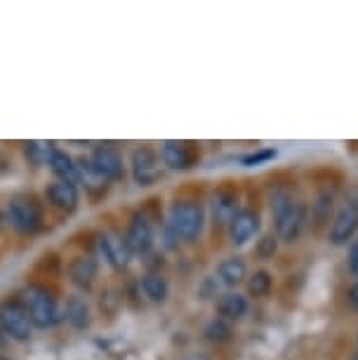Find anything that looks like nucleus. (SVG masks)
Returning <instances> with one entry per match:
<instances>
[{
    "label": "nucleus",
    "instance_id": "f257e3e1",
    "mask_svg": "<svg viewBox=\"0 0 358 360\" xmlns=\"http://www.w3.org/2000/svg\"><path fill=\"white\" fill-rule=\"evenodd\" d=\"M271 217H274V233L281 243L293 245L302 238L309 226V210L307 205L295 198L288 188H279L271 195Z\"/></svg>",
    "mask_w": 358,
    "mask_h": 360
},
{
    "label": "nucleus",
    "instance_id": "f03ea898",
    "mask_svg": "<svg viewBox=\"0 0 358 360\" xmlns=\"http://www.w3.org/2000/svg\"><path fill=\"white\" fill-rule=\"evenodd\" d=\"M205 221H207V212H205V207H203V202L193 198H181V200H174L170 210H167L165 226L177 236V240L193 243L203 236Z\"/></svg>",
    "mask_w": 358,
    "mask_h": 360
},
{
    "label": "nucleus",
    "instance_id": "7ed1b4c3",
    "mask_svg": "<svg viewBox=\"0 0 358 360\" xmlns=\"http://www.w3.org/2000/svg\"><path fill=\"white\" fill-rule=\"evenodd\" d=\"M358 236V186H351L337 200L335 214L328 224V243L335 248L349 245Z\"/></svg>",
    "mask_w": 358,
    "mask_h": 360
},
{
    "label": "nucleus",
    "instance_id": "20e7f679",
    "mask_svg": "<svg viewBox=\"0 0 358 360\" xmlns=\"http://www.w3.org/2000/svg\"><path fill=\"white\" fill-rule=\"evenodd\" d=\"M22 297H24L22 304H24V309L29 311L33 328L50 330L62 321V311H59L55 295L47 288H43V285H29Z\"/></svg>",
    "mask_w": 358,
    "mask_h": 360
},
{
    "label": "nucleus",
    "instance_id": "39448f33",
    "mask_svg": "<svg viewBox=\"0 0 358 360\" xmlns=\"http://www.w3.org/2000/svg\"><path fill=\"white\" fill-rule=\"evenodd\" d=\"M8 219L12 224V229L19 231V233H24V236L38 233L45 221L43 202L31 193L12 195L8 202Z\"/></svg>",
    "mask_w": 358,
    "mask_h": 360
},
{
    "label": "nucleus",
    "instance_id": "423d86ee",
    "mask_svg": "<svg viewBox=\"0 0 358 360\" xmlns=\"http://www.w3.org/2000/svg\"><path fill=\"white\" fill-rule=\"evenodd\" d=\"M0 330L8 339L15 342H26L33 332V323L29 318V311L19 299H5L0 304Z\"/></svg>",
    "mask_w": 358,
    "mask_h": 360
},
{
    "label": "nucleus",
    "instance_id": "0eeeda50",
    "mask_svg": "<svg viewBox=\"0 0 358 360\" xmlns=\"http://www.w3.org/2000/svg\"><path fill=\"white\" fill-rule=\"evenodd\" d=\"M160 155L156 148L151 146H137L132 148L130 153V172H132V179L137 181L139 186H151L156 184L160 179Z\"/></svg>",
    "mask_w": 358,
    "mask_h": 360
},
{
    "label": "nucleus",
    "instance_id": "6e6552de",
    "mask_svg": "<svg viewBox=\"0 0 358 360\" xmlns=\"http://www.w3.org/2000/svg\"><path fill=\"white\" fill-rule=\"evenodd\" d=\"M125 243L132 255H148L153 250V243H156V226H153V219L146 210L132 214V219L127 224V231H125Z\"/></svg>",
    "mask_w": 358,
    "mask_h": 360
},
{
    "label": "nucleus",
    "instance_id": "1a4fd4ad",
    "mask_svg": "<svg viewBox=\"0 0 358 360\" xmlns=\"http://www.w3.org/2000/svg\"><path fill=\"white\" fill-rule=\"evenodd\" d=\"M262 231V217L257 210L243 207L238 214L234 217V221L229 224V240L234 248L248 245L252 238H257Z\"/></svg>",
    "mask_w": 358,
    "mask_h": 360
},
{
    "label": "nucleus",
    "instance_id": "9d476101",
    "mask_svg": "<svg viewBox=\"0 0 358 360\" xmlns=\"http://www.w3.org/2000/svg\"><path fill=\"white\" fill-rule=\"evenodd\" d=\"M97 250H99L101 259L109 264L113 271H123V269H127V264H130L132 252H130V248H127L125 238L111 233V231H104V233H99Z\"/></svg>",
    "mask_w": 358,
    "mask_h": 360
},
{
    "label": "nucleus",
    "instance_id": "9b49d317",
    "mask_svg": "<svg viewBox=\"0 0 358 360\" xmlns=\"http://www.w3.org/2000/svg\"><path fill=\"white\" fill-rule=\"evenodd\" d=\"M90 160L106 181H120L125 176V160L118 148L106 146V144L94 146Z\"/></svg>",
    "mask_w": 358,
    "mask_h": 360
},
{
    "label": "nucleus",
    "instance_id": "f8f14e48",
    "mask_svg": "<svg viewBox=\"0 0 358 360\" xmlns=\"http://www.w3.org/2000/svg\"><path fill=\"white\" fill-rule=\"evenodd\" d=\"M160 160L167 169H174V172H184V169L193 167L196 162V148L188 141H177V139H167L160 144Z\"/></svg>",
    "mask_w": 358,
    "mask_h": 360
},
{
    "label": "nucleus",
    "instance_id": "ddd939ff",
    "mask_svg": "<svg viewBox=\"0 0 358 360\" xmlns=\"http://www.w3.org/2000/svg\"><path fill=\"white\" fill-rule=\"evenodd\" d=\"M45 198L52 207L62 210V212H76L78 202H80L78 184H73V181H64V179H55V181L47 184Z\"/></svg>",
    "mask_w": 358,
    "mask_h": 360
},
{
    "label": "nucleus",
    "instance_id": "4468645a",
    "mask_svg": "<svg viewBox=\"0 0 358 360\" xmlns=\"http://www.w3.org/2000/svg\"><path fill=\"white\" fill-rule=\"evenodd\" d=\"M241 198L234 188H217L210 198V214L212 219L222 224V226H229L234 221V217L241 212Z\"/></svg>",
    "mask_w": 358,
    "mask_h": 360
},
{
    "label": "nucleus",
    "instance_id": "2eb2a0df",
    "mask_svg": "<svg viewBox=\"0 0 358 360\" xmlns=\"http://www.w3.org/2000/svg\"><path fill=\"white\" fill-rule=\"evenodd\" d=\"M215 278H217V283L222 285V288L236 290L238 285H243V283L248 281V262L243 259L241 255L224 257V259L217 264Z\"/></svg>",
    "mask_w": 358,
    "mask_h": 360
},
{
    "label": "nucleus",
    "instance_id": "dca6fc26",
    "mask_svg": "<svg viewBox=\"0 0 358 360\" xmlns=\"http://www.w3.org/2000/svg\"><path fill=\"white\" fill-rule=\"evenodd\" d=\"M97 274H99V264L94 257H73L71 264H69V276H71V283L78 285L80 290H90L94 281H97Z\"/></svg>",
    "mask_w": 358,
    "mask_h": 360
},
{
    "label": "nucleus",
    "instance_id": "f3484780",
    "mask_svg": "<svg viewBox=\"0 0 358 360\" xmlns=\"http://www.w3.org/2000/svg\"><path fill=\"white\" fill-rule=\"evenodd\" d=\"M215 307H217L219 318H224L229 323H236L248 314L250 304L245 295H241V292H236V290H226L224 295H219Z\"/></svg>",
    "mask_w": 358,
    "mask_h": 360
},
{
    "label": "nucleus",
    "instance_id": "a211bd4d",
    "mask_svg": "<svg viewBox=\"0 0 358 360\" xmlns=\"http://www.w3.org/2000/svg\"><path fill=\"white\" fill-rule=\"evenodd\" d=\"M62 316L66 318V323H69L73 330H87L92 325V309H90V304H87V299L80 295H71L66 299Z\"/></svg>",
    "mask_w": 358,
    "mask_h": 360
},
{
    "label": "nucleus",
    "instance_id": "6ab92c4d",
    "mask_svg": "<svg viewBox=\"0 0 358 360\" xmlns=\"http://www.w3.org/2000/svg\"><path fill=\"white\" fill-rule=\"evenodd\" d=\"M47 165H50L52 172L57 174V179L73 181V184H78V162L73 160L66 151H62V148L52 146L50 158H47Z\"/></svg>",
    "mask_w": 358,
    "mask_h": 360
},
{
    "label": "nucleus",
    "instance_id": "aec40b11",
    "mask_svg": "<svg viewBox=\"0 0 358 360\" xmlns=\"http://www.w3.org/2000/svg\"><path fill=\"white\" fill-rule=\"evenodd\" d=\"M141 292H144L148 302L163 304L167 295H170V283L160 271H148V274L141 276Z\"/></svg>",
    "mask_w": 358,
    "mask_h": 360
},
{
    "label": "nucleus",
    "instance_id": "412c9836",
    "mask_svg": "<svg viewBox=\"0 0 358 360\" xmlns=\"http://www.w3.org/2000/svg\"><path fill=\"white\" fill-rule=\"evenodd\" d=\"M335 202H337V195L333 191H321L316 195V200L312 202V212H309V219L316 229H323L328 226L330 219L335 214Z\"/></svg>",
    "mask_w": 358,
    "mask_h": 360
},
{
    "label": "nucleus",
    "instance_id": "4be33fe9",
    "mask_svg": "<svg viewBox=\"0 0 358 360\" xmlns=\"http://www.w3.org/2000/svg\"><path fill=\"white\" fill-rule=\"evenodd\" d=\"M76 162H78V184L83 181L87 191H92V193L106 191L109 181H106L104 176L99 174V169L92 165V160H90V158H80V160H76Z\"/></svg>",
    "mask_w": 358,
    "mask_h": 360
},
{
    "label": "nucleus",
    "instance_id": "5701e85b",
    "mask_svg": "<svg viewBox=\"0 0 358 360\" xmlns=\"http://www.w3.org/2000/svg\"><path fill=\"white\" fill-rule=\"evenodd\" d=\"M245 285L252 297H267L274 288V276L269 274L267 269H257V271H252V274H248Z\"/></svg>",
    "mask_w": 358,
    "mask_h": 360
},
{
    "label": "nucleus",
    "instance_id": "b1692460",
    "mask_svg": "<svg viewBox=\"0 0 358 360\" xmlns=\"http://www.w3.org/2000/svg\"><path fill=\"white\" fill-rule=\"evenodd\" d=\"M205 339L207 342H226V339H231V335H234V323H229V321H224V318H212L210 323L205 325Z\"/></svg>",
    "mask_w": 358,
    "mask_h": 360
},
{
    "label": "nucleus",
    "instance_id": "393cba45",
    "mask_svg": "<svg viewBox=\"0 0 358 360\" xmlns=\"http://www.w3.org/2000/svg\"><path fill=\"white\" fill-rule=\"evenodd\" d=\"M279 245H281V240H279V236L274 233H262L260 236V240H257V245H255V255L260 257V259H274L276 252H279Z\"/></svg>",
    "mask_w": 358,
    "mask_h": 360
},
{
    "label": "nucleus",
    "instance_id": "a878e982",
    "mask_svg": "<svg viewBox=\"0 0 358 360\" xmlns=\"http://www.w3.org/2000/svg\"><path fill=\"white\" fill-rule=\"evenodd\" d=\"M276 155H279V151H276V148H260V151L245 153L241 158V162L245 167H257V165H264V162H269V160H274Z\"/></svg>",
    "mask_w": 358,
    "mask_h": 360
},
{
    "label": "nucleus",
    "instance_id": "bb28decb",
    "mask_svg": "<svg viewBox=\"0 0 358 360\" xmlns=\"http://www.w3.org/2000/svg\"><path fill=\"white\" fill-rule=\"evenodd\" d=\"M347 269H349L351 276L358 278V236L349 243V250H347Z\"/></svg>",
    "mask_w": 358,
    "mask_h": 360
},
{
    "label": "nucleus",
    "instance_id": "cd10ccee",
    "mask_svg": "<svg viewBox=\"0 0 358 360\" xmlns=\"http://www.w3.org/2000/svg\"><path fill=\"white\" fill-rule=\"evenodd\" d=\"M347 302H349V307H351V309L358 311V281L349 288V292H347Z\"/></svg>",
    "mask_w": 358,
    "mask_h": 360
},
{
    "label": "nucleus",
    "instance_id": "c85d7f7f",
    "mask_svg": "<svg viewBox=\"0 0 358 360\" xmlns=\"http://www.w3.org/2000/svg\"><path fill=\"white\" fill-rule=\"evenodd\" d=\"M5 344H8V337H5V335H3V330H0V349H3Z\"/></svg>",
    "mask_w": 358,
    "mask_h": 360
},
{
    "label": "nucleus",
    "instance_id": "c756f323",
    "mask_svg": "<svg viewBox=\"0 0 358 360\" xmlns=\"http://www.w3.org/2000/svg\"><path fill=\"white\" fill-rule=\"evenodd\" d=\"M0 360H10V358L8 356H0Z\"/></svg>",
    "mask_w": 358,
    "mask_h": 360
},
{
    "label": "nucleus",
    "instance_id": "7c9ffc66",
    "mask_svg": "<svg viewBox=\"0 0 358 360\" xmlns=\"http://www.w3.org/2000/svg\"><path fill=\"white\" fill-rule=\"evenodd\" d=\"M351 360H358V353H354V358H351Z\"/></svg>",
    "mask_w": 358,
    "mask_h": 360
}]
</instances>
